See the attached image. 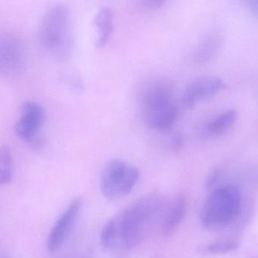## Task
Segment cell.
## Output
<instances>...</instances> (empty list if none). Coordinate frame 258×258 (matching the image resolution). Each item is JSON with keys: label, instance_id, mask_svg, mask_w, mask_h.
Returning <instances> with one entry per match:
<instances>
[{"label": "cell", "instance_id": "cell-17", "mask_svg": "<svg viewBox=\"0 0 258 258\" xmlns=\"http://www.w3.org/2000/svg\"><path fill=\"white\" fill-rule=\"evenodd\" d=\"M249 10L253 16L258 19V0L255 1H248L247 3Z\"/></svg>", "mask_w": 258, "mask_h": 258}, {"label": "cell", "instance_id": "cell-8", "mask_svg": "<svg viewBox=\"0 0 258 258\" xmlns=\"http://www.w3.org/2000/svg\"><path fill=\"white\" fill-rule=\"evenodd\" d=\"M226 88V84L217 77L208 76L193 81L185 89L182 102L186 108H192L201 101L215 96Z\"/></svg>", "mask_w": 258, "mask_h": 258}, {"label": "cell", "instance_id": "cell-15", "mask_svg": "<svg viewBox=\"0 0 258 258\" xmlns=\"http://www.w3.org/2000/svg\"><path fill=\"white\" fill-rule=\"evenodd\" d=\"M237 247H238V244L234 241H218V242L209 244L207 247V250L209 253L221 254V253H226L232 251V250H236Z\"/></svg>", "mask_w": 258, "mask_h": 258}, {"label": "cell", "instance_id": "cell-2", "mask_svg": "<svg viewBox=\"0 0 258 258\" xmlns=\"http://www.w3.org/2000/svg\"><path fill=\"white\" fill-rule=\"evenodd\" d=\"M38 35L43 48L58 60H66L73 50L71 13L67 6L58 4L48 8L39 24Z\"/></svg>", "mask_w": 258, "mask_h": 258}, {"label": "cell", "instance_id": "cell-10", "mask_svg": "<svg viewBox=\"0 0 258 258\" xmlns=\"http://www.w3.org/2000/svg\"><path fill=\"white\" fill-rule=\"evenodd\" d=\"M187 202L183 196H178L164 205L159 220L160 229L164 235L176 232L186 214Z\"/></svg>", "mask_w": 258, "mask_h": 258}, {"label": "cell", "instance_id": "cell-5", "mask_svg": "<svg viewBox=\"0 0 258 258\" xmlns=\"http://www.w3.org/2000/svg\"><path fill=\"white\" fill-rule=\"evenodd\" d=\"M139 169L120 159L108 161L100 175V190L107 199L114 200L131 192L140 179Z\"/></svg>", "mask_w": 258, "mask_h": 258}, {"label": "cell", "instance_id": "cell-9", "mask_svg": "<svg viewBox=\"0 0 258 258\" xmlns=\"http://www.w3.org/2000/svg\"><path fill=\"white\" fill-rule=\"evenodd\" d=\"M25 50L20 39L14 34H7L0 42V69L3 73H17L23 67Z\"/></svg>", "mask_w": 258, "mask_h": 258}, {"label": "cell", "instance_id": "cell-7", "mask_svg": "<svg viewBox=\"0 0 258 258\" xmlns=\"http://www.w3.org/2000/svg\"><path fill=\"white\" fill-rule=\"evenodd\" d=\"M81 205V199L80 198L75 199L58 217L52 226L46 241V247L49 251H55L66 242L75 227Z\"/></svg>", "mask_w": 258, "mask_h": 258}, {"label": "cell", "instance_id": "cell-16", "mask_svg": "<svg viewBox=\"0 0 258 258\" xmlns=\"http://www.w3.org/2000/svg\"><path fill=\"white\" fill-rule=\"evenodd\" d=\"M184 144V137L182 135V133L176 132L174 135L173 136L171 139V145L172 149L175 152H178L180 150L182 147H183Z\"/></svg>", "mask_w": 258, "mask_h": 258}, {"label": "cell", "instance_id": "cell-14", "mask_svg": "<svg viewBox=\"0 0 258 258\" xmlns=\"http://www.w3.org/2000/svg\"><path fill=\"white\" fill-rule=\"evenodd\" d=\"M13 177V160L11 151L7 146H2L0 150V182L9 184Z\"/></svg>", "mask_w": 258, "mask_h": 258}, {"label": "cell", "instance_id": "cell-11", "mask_svg": "<svg viewBox=\"0 0 258 258\" xmlns=\"http://www.w3.org/2000/svg\"><path fill=\"white\" fill-rule=\"evenodd\" d=\"M222 40L220 35L211 34L203 39L194 52V61L205 64L213 61L221 49Z\"/></svg>", "mask_w": 258, "mask_h": 258}, {"label": "cell", "instance_id": "cell-12", "mask_svg": "<svg viewBox=\"0 0 258 258\" xmlns=\"http://www.w3.org/2000/svg\"><path fill=\"white\" fill-rule=\"evenodd\" d=\"M113 12L108 7H103L96 13L95 26L97 31L96 45L102 47L109 40L113 31Z\"/></svg>", "mask_w": 258, "mask_h": 258}, {"label": "cell", "instance_id": "cell-4", "mask_svg": "<svg viewBox=\"0 0 258 258\" xmlns=\"http://www.w3.org/2000/svg\"><path fill=\"white\" fill-rule=\"evenodd\" d=\"M241 205V194L236 186L219 187L204 204L200 215L202 224L214 230L229 226L239 215Z\"/></svg>", "mask_w": 258, "mask_h": 258}, {"label": "cell", "instance_id": "cell-1", "mask_svg": "<svg viewBox=\"0 0 258 258\" xmlns=\"http://www.w3.org/2000/svg\"><path fill=\"white\" fill-rule=\"evenodd\" d=\"M164 205L157 193L133 202L105 223L101 232V244L110 250L134 248L146 238L155 222L159 223Z\"/></svg>", "mask_w": 258, "mask_h": 258}, {"label": "cell", "instance_id": "cell-3", "mask_svg": "<svg viewBox=\"0 0 258 258\" xmlns=\"http://www.w3.org/2000/svg\"><path fill=\"white\" fill-rule=\"evenodd\" d=\"M142 109L149 127L160 132L170 131L178 117L171 87L164 82L152 84L144 93Z\"/></svg>", "mask_w": 258, "mask_h": 258}, {"label": "cell", "instance_id": "cell-6", "mask_svg": "<svg viewBox=\"0 0 258 258\" xmlns=\"http://www.w3.org/2000/svg\"><path fill=\"white\" fill-rule=\"evenodd\" d=\"M46 118L44 108L34 101L22 105L19 119L16 122V134L19 139L28 143H34L37 134L43 127Z\"/></svg>", "mask_w": 258, "mask_h": 258}, {"label": "cell", "instance_id": "cell-13", "mask_svg": "<svg viewBox=\"0 0 258 258\" xmlns=\"http://www.w3.org/2000/svg\"><path fill=\"white\" fill-rule=\"evenodd\" d=\"M238 114L235 110H229L217 116L207 126V132L212 136H220L227 132L236 121Z\"/></svg>", "mask_w": 258, "mask_h": 258}, {"label": "cell", "instance_id": "cell-18", "mask_svg": "<svg viewBox=\"0 0 258 258\" xmlns=\"http://www.w3.org/2000/svg\"><path fill=\"white\" fill-rule=\"evenodd\" d=\"M145 5L147 6V7H150V8H158V7H161L163 4H164V1H160V0H153V1H146L143 2Z\"/></svg>", "mask_w": 258, "mask_h": 258}]
</instances>
